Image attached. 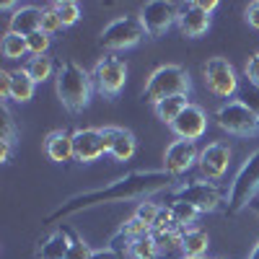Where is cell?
Wrapping results in <instances>:
<instances>
[{"mask_svg":"<svg viewBox=\"0 0 259 259\" xmlns=\"http://www.w3.org/2000/svg\"><path fill=\"white\" fill-rule=\"evenodd\" d=\"M18 8H21V3H0V11H13L16 13Z\"/></svg>","mask_w":259,"mask_h":259,"instance_id":"ab89813d","label":"cell"},{"mask_svg":"<svg viewBox=\"0 0 259 259\" xmlns=\"http://www.w3.org/2000/svg\"><path fill=\"white\" fill-rule=\"evenodd\" d=\"M91 259H124V256L119 251H114V249H96L91 254Z\"/></svg>","mask_w":259,"mask_h":259,"instance_id":"8d00e7d4","label":"cell"},{"mask_svg":"<svg viewBox=\"0 0 259 259\" xmlns=\"http://www.w3.org/2000/svg\"><path fill=\"white\" fill-rule=\"evenodd\" d=\"M177 26H179L182 36L200 39V36H205L210 31L212 18H210V13H205L200 8L197 0H189V3H182L179 6V21H177Z\"/></svg>","mask_w":259,"mask_h":259,"instance_id":"9a60e30c","label":"cell"},{"mask_svg":"<svg viewBox=\"0 0 259 259\" xmlns=\"http://www.w3.org/2000/svg\"><path fill=\"white\" fill-rule=\"evenodd\" d=\"M26 73H29V75L36 80V85H39V83H45V80H50V78L55 75V62H52L50 55L31 57V60L26 62Z\"/></svg>","mask_w":259,"mask_h":259,"instance_id":"484cf974","label":"cell"},{"mask_svg":"<svg viewBox=\"0 0 259 259\" xmlns=\"http://www.w3.org/2000/svg\"><path fill=\"white\" fill-rule=\"evenodd\" d=\"M187 96H171V99H163V101H158L153 109H156V117L163 122V124H174L177 122V117L187 109Z\"/></svg>","mask_w":259,"mask_h":259,"instance_id":"cb8c5ba5","label":"cell"},{"mask_svg":"<svg viewBox=\"0 0 259 259\" xmlns=\"http://www.w3.org/2000/svg\"><path fill=\"white\" fill-rule=\"evenodd\" d=\"M244 18H246V24H249L251 29L259 31V0H256V3H249V6H246Z\"/></svg>","mask_w":259,"mask_h":259,"instance_id":"e575fe53","label":"cell"},{"mask_svg":"<svg viewBox=\"0 0 259 259\" xmlns=\"http://www.w3.org/2000/svg\"><path fill=\"white\" fill-rule=\"evenodd\" d=\"M197 158H200V150L192 140H174L163 153V171L177 179L187 174L192 166H197Z\"/></svg>","mask_w":259,"mask_h":259,"instance_id":"4fadbf2b","label":"cell"},{"mask_svg":"<svg viewBox=\"0 0 259 259\" xmlns=\"http://www.w3.org/2000/svg\"><path fill=\"white\" fill-rule=\"evenodd\" d=\"M68 233H70V254H68V259H91L94 251L89 249V244H85L73 228H68Z\"/></svg>","mask_w":259,"mask_h":259,"instance_id":"4dcf8cb0","label":"cell"},{"mask_svg":"<svg viewBox=\"0 0 259 259\" xmlns=\"http://www.w3.org/2000/svg\"><path fill=\"white\" fill-rule=\"evenodd\" d=\"M161 212H163V207H161L158 202H153V200H143V202H138V207H135V218L143 221L145 226L153 228V226L158 223V218H161Z\"/></svg>","mask_w":259,"mask_h":259,"instance_id":"83f0119b","label":"cell"},{"mask_svg":"<svg viewBox=\"0 0 259 259\" xmlns=\"http://www.w3.org/2000/svg\"><path fill=\"white\" fill-rule=\"evenodd\" d=\"M0 52H3L6 60H21L29 55V45H26V36H21L16 31H6L3 39H0Z\"/></svg>","mask_w":259,"mask_h":259,"instance_id":"d4e9b609","label":"cell"},{"mask_svg":"<svg viewBox=\"0 0 259 259\" xmlns=\"http://www.w3.org/2000/svg\"><path fill=\"white\" fill-rule=\"evenodd\" d=\"M166 210H168V215H171V221H174L182 231L194 228V223L200 221V210L194 207V205H189V202H184V200H174Z\"/></svg>","mask_w":259,"mask_h":259,"instance_id":"603a6c76","label":"cell"},{"mask_svg":"<svg viewBox=\"0 0 259 259\" xmlns=\"http://www.w3.org/2000/svg\"><path fill=\"white\" fill-rule=\"evenodd\" d=\"M11 150H13L11 143H3V140H0V161H3V163L11 161Z\"/></svg>","mask_w":259,"mask_h":259,"instance_id":"74e56055","label":"cell"},{"mask_svg":"<svg viewBox=\"0 0 259 259\" xmlns=\"http://www.w3.org/2000/svg\"><path fill=\"white\" fill-rule=\"evenodd\" d=\"M189 91H192V78L187 68H182V65H161L148 75L143 99L156 106L158 101L171 96H189Z\"/></svg>","mask_w":259,"mask_h":259,"instance_id":"3957f363","label":"cell"},{"mask_svg":"<svg viewBox=\"0 0 259 259\" xmlns=\"http://www.w3.org/2000/svg\"><path fill=\"white\" fill-rule=\"evenodd\" d=\"M246 80H251L254 85H259V52H254L249 60H246Z\"/></svg>","mask_w":259,"mask_h":259,"instance_id":"836d02e7","label":"cell"},{"mask_svg":"<svg viewBox=\"0 0 259 259\" xmlns=\"http://www.w3.org/2000/svg\"><path fill=\"white\" fill-rule=\"evenodd\" d=\"M26 45H29V55L31 57H41L50 52V45H52V36L45 34V31H36L31 36H26Z\"/></svg>","mask_w":259,"mask_h":259,"instance_id":"f546056e","label":"cell"},{"mask_svg":"<svg viewBox=\"0 0 259 259\" xmlns=\"http://www.w3.org/2000/svg\"><path fill=\"white\" fill-rule=\"evenodd\" d=\"M174 187V177L166 174V171H133L127 177L114 179L112 184L99 187V189H89V192H80L73 194V197L65 200L55 212H50L45 223H57L68 215H75L80 210H89V207H99V205H109V202H130V200H150L153 194L166 192Z\"/></svg>","mask_w":259,"mask_h":259,"instance_id":"6da1fadb","label":"cell"},{"mask_svg":"<svg viewBox=\"0 0 259 259\" xmlns=\"http://www.w3.org/2000/svg\"><path fill=\"white\" fill-rule=\"evenodd\" d=\"M68 254H70V233H68V228H57L36 249V259H68Z\"/></svg>","mask_w":259,"mask_h":259,"instance_id":"d6986e66","label":"cell"},{"mask_svg":"<svg viewBox=\"0 0 259 259\" xmlns=\"http://www.w3.org/2000/svg\"><path fill=\"white\" fill-rule=\"evenodd\" d=\"M52 8L57 11L60 21H62V26L68 29V26H75L78 21H80V6L73 3V0H57V3H52Z\"/></svg>","mask_w":259,"mask_h":259,"instance_id":"4316f807","label":"cell"},{"mask_svg":"<svg viewBox=\"0 0 259 259\" xmlns=\"http://www.w3.org/2000/svg\"><path fill=\"white\" fill-rule=\"evenodd\" d=\"M34 91H36V80L26 73V68L13 70V78H11V99L18 101V104H26V101L34 99Z\"/></svg>","mask_w":259,"mask_h":259,"instance_id":"7402d4cb","label":"cell"},{"mask_svg":"<svg viewBox=\"0 0 259 259\" xmlns=\"http://www.w3.org/2000/svg\"><path fill=\"white\" fill-rule=\"evenodd\" d=\"M236 99H239L241 104H246L249 109L259 117V85H254L251 80H244L239 85V94H236Z\"/></svg>","mask_w":259,"mask_h":259,"instance_id":"f1b7e54d","label":"cell"},{"mask_svg":"<svg viewBox=\"0 0 259 259\" xmlns=\"http://www.w3.org/2000/svg\"><path fill=\"white\" fill-rule=\"evenodd\" d=\"M55 89H57V96H60L62 106L70 114H80L85 106H89L91 94L96 91L94 80H91V73H85L75 60L60 62L57 75H55Z\"/></svg>","mask_w":259,"mask_h":259,"instance_id":"7a4b0ae2","label":"cell"},{"mask_svg":"<svg viewBox=\"0 0 259 259\" xmlns=\"http://www.w3.org/2000/svg\"><path fill=\"white\" fill-rule=\"evenodd\" d=\"M45 153L55 163H68L75 158V148H73V133L68 130H52L45 138Z\"/></svg>","mask_w":259,"mask_h":259,"instance_id":"e0dca14e","label":"cell"},{"mask_svg":"<svg viewBox=\"0 0 259 259\" xmlns=\"http://www.w3.org/2000/svg\"><path fill=\"white\" fill-rule=\"evenodd\" d=\"M11 78H13L11 70H0V96H3V101L11 99Z\"/></svg>","mask_w":259,"mask_h":259,"instance_id":"d590c367","label":"cell"},{"mask_svg":"<svg viewBox=\"0 0 259 259\" xmlns=\"http://www.w3.org/2000/svg\"><path fill=\"white\" fill-rule=\"evenodd\" d=\"M150 236H153V241H156V246H158V251H161L163 259L171 251H182V236H184V231L177 223H168L163 228H156Z\"/></svg>","mask_w":259,"mask_h":259,"instance_id":"ffe728a7","label":"cell"},{"mask_svg":"<svg viewBox=\"0 0 259 259\" xmlns=\"http://www.w3.org/2000/svg\"><path fill=\"white\" fill-rule=\"evenodd\" d=\"M182 259H207V256H182Z\"/></svg>","mask_w":259,"mask_h":259,"instance_id":"7bdbcfd3","label":"cell"},{"mask_svg":"<svg viewBox=\"0 0 259 259\" xmlns=\"http://www.w3.org/2000/svg\"><path fill=\"white\" fill-rule=\"evenodd\" d=\"M145 36L148 34H145L140 16H117L114 21H109L104 26V31L99 36V45L109 52H124V50L138 47Z\"/></svg>","mask_w":259,"mask_h":259,"instance_id":"5b68a950","label":"cell"},{"mask_svg":"<svg viewBox=\"0 0 259 259\" xmlns=\"http://www.w3.org/2000/svg\"><path fill=\"white\" fill-rule=\"evenodd\" d=\"M231 166V148L226 143H210L200 150V158H197V168L202 179L207 182H218L226 177V171Z\"/></svg>","mask_w":259,"mask_h":259,"instance_id":"7c38bea8","label":"cell"},{"mask_svg":"<svg viewBox=\"0 0 259 259\" xmlns=\"http://www.w3.org/2000/svg\"><path fill=\"white\" fill-rule=\"evenodd\" d=\"M41 16H45V8L21 6L8 21V31H16L21 36H31V34L41 31Z\"/></svg>","mask_w":259,"mask_h":259,"instance_id":"ac0fdd59","label":"cell"},{"mask_svg":"<svg viewBox=\"0 0 259 259\" xmlns=\"http://www.w3.org/2000/svg\"><path fill=\"white\" fill-rule=\"evenodd\" d=\"M171 133L177 135V140H200L207 133V112L197 104H187V109L177 117V122L171 124Z\"/></svg>","mask_w":259,"mask_h":259,"instance_id":"5bb4252c","label":"cell"},{"mask_svg":"<svg viewBox=\"0 0 259 259\" xmlns=\"http://www.w3.org/2000/svg\"><path fill=\"white\" fill-rule=\"evenodd\" d=\"M210 249V236L202 228H187L182 236V256H205Z\"/></svg>","mask_w":259,"mask_h":259,"instance_id":"44dd1931","label":"cell"},{"mask_svg":"<svg viewBox=\"0 0 259 259\" xmlns=\"http://www.w3.org/2000/svg\"><path fill=\"white\" fill-rule=\"evenodd\" d=\"M174 200H184L189 205H194L200 212H215L218 207L228 205V194L207 179H194V182H184L174 189Z\"/></svg>","mask_w":259,"mask_h":259,"instance_id":"52a82bcc","label":"cell"},{"mask_svg":"<svg viewBox=\"0 0 259 259\" xmlns=\"http://www.w3.org/2000/svg\"><path fill=\"white\" fill-rule=\"evenodd\" d=\"M3 143H11L13 145V140H16V122H13V114H11V109H8V104L3 101Z\"/></svg>","mask_w":259,"mask_h":259,"instance_id":"d6a6232c","label":"cell"},{"mask_svg":"<svg viewBox=\"0 0 259 259\" xmlns=\"http://www.w3.org/2000/svg\"><path fill=\"white\" fill-rule=\"evenodd\" d=\"M60 29H65V26H62L57 11H55L52 6H47V8H45V16H41V31L52 36V34H57Z\"/></svg>","mask_w":259,"mask_h":259,"instance_id":"1f68e13d","label":"cell"},{"mask_svg":"<svg viewBox=\"0 0 259 259\" xmlns=\"http://www.w3.org/2000/svg\"><path fill=\"white\" fill-rule=\"evenodd\" d=\"M140 21L145 26V34L156 39L179 21V6L168 3V0H148L140 8Z\"/></svg>","mask_w":259,"mask_h":259,"instance_id":"30bf717a","label":"cell"},{"mask_svg":"<svg viewBox=\"0 0 259 259\" xmlns=\"http://www.w3.org/2000/svg\"><path fill=\"white\" fill-rule=\"evenodd\" d=\"M101 130H104L106 145H109V156L117 163H127V161L135 158L138 138H135L133 130H127V127H101Z\"/></svg>","mask_w":259,"mask_h":259,"instance_id":"2e32d148","label":"cell"},{"mask_svg":"<svg viewBox=\"0 0 259 259\" xmlns=\"http://www.w3.org/2000/svg\"><path fill=\"white\" fill-rule=\"evenodd\" d=\"M215 124H218L223 133L236 135V138H256L259 135V117L239 99L226 101L223 106H218Z\"/></svg>","mask_w":259,"mask_h":259,"instance_id":"8992f818","label":"cell"},{"mask_svg":"<svg viewBox=\"0 0 259 259\" xmlns=\"http://www.w3.org/2000/svg\"><path fill=\"white\" fill-rule=\"evenodd\" d=\"M202 73H205L207 91L215 94L218 99H231V96L239 94L241 80H239V75H236V70H233V65L226 57H210L205 62Z\"/></svg>","mask_w":259,"mask_h":259,"instance_id":"9c48e42d","label":"cell"},{"mask_svg":"<svg viewBox=\"0 0 259 259\" xmlns=\"http://www.w3.org/2000/svg\"><path fill=\"white\" fill-rule=\"evenodd\" d=\"M249 259H259V244L251 249V254H249Z\"/></svg>","mask_w":259,"mask_h":259,"instance_id":"b9f144b4","label":"cell"},{"mask_svg":"<svg viewBox=\"0 0 259 259\" xmlns=\"http://www.w3.org/2000/svg\"><path fill=\"white\" fill-rule=\"evenodd\" d=\"M256 194H259V148L244 161V166L239 168L236 179L231 182L226 212L228 215H239L241 210H246L256 200Z\"/></svg>","mask_w":259,"mask_h":259,"instance_id":"277c9868","label":"cell"},{"mask_svg":"<svg viewBox=\"0 0 259 259\" xmlns=\"http://www.w3.org/2000/svg\"><path fill=\"white\" fill-rule=\"evenodd\" d=\"M197 3H200V8L205 13H212L215 8H218V0H197Z\"/></svg>","mask_w":259,"mask_h":259,"instance_id":"f35d334b","label":"cell"},{"mask_svg":"<svg viewBox=\"0 0 259 259\" xmlns=\"http://www.w3.org/2000/svg\"><path fill=\"white\" fill-rule=\"evenodd\" d=\"M249 210H251V212H254V215H259V200H254V202H251V205H249Z\"/></svg>","mask_w":259,"mask_h":259,"instance_id":"60d3db41","label":"cell"},{"mask_svg":"<svg viewBox=\"0 0 259 259\" xmlns=\"http://www.w3.org/2000/svg\"><path fill=\"white\" fill-rule=\"evenodd\" d=\"M73 148H75L78 163H94L109 153V145H106L101 127H78L73 133Z\"/></svg>","mask_w":259,"mask_h":259,"instance_id":"8fae6325","label":"cell"},{"mask_svg":"<svg viewBox=\"0 0 259 259\" xmlns=\"http://www.w3.org/2000/svg\"><path fill=\"white\" fill-rule=\"evenodd\" d=\"M91 80L96 94H101L104 99H117L127 83V62L119 60L117 55L101 57L91 70Z\"/></svg>","mask_w":259,"mask_h":259,"instance_id":"ba28073f","label":"cell"}]
</instances>
